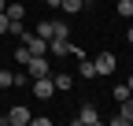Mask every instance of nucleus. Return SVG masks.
<instances>
[{
    "label": "nucleus",
    "mask_w": 133,
    "mask_h": 126,
    "mask_svg": "<svg viewBox=\"0 0 133 126\" xmlns=\"http://www.w3.org/2000/svg\"><path fill=\"white\" fill-rule=\"evenodd\" d=\"M19 41L26 45V48H30L33 56H48V41H44V37H37V34H33V30H26V34H22Z\"/></svg>",
    "instance_id": "nucleus-1"
},
{
    "label": "nucleus",
    "mask_w": 133,
    "mask_h": 126,
    "mask_svg": "<svg viewBox=\"0 0 133 126\" xmlns=\"http://www.w3.org/2000/svg\"><path fill=\"white\" fill-rule=\"evenodd\" d=\"M30 89H33V97H37V100H52V93H56V82L44 74V78H33V85H30Z\"/></svg>",
    "instance_id": "nucleus-2"
},
{
    "label": "nucleus",
    "mask_w": 133,
    "mask_h": 126,
    "mask_svg": "<svg viewBox=\"0 0 133 126\" xmlns=\"http://www.w3.org/2000/svg\"><path fill=\"white\" fill-rule=\"evenodd\" d=\"M92 63H96V78H100V74H115V67H118L115 52H100V56H96Z\"/></svg>",
    "instance_id": "nucleus-3"
},
{
    "label": "nucleus",
    "mask_w": 133,
    "mask_h": 126,
    "mask_svg": "<svg viewBox=\"0 0 133 126\" xmlns=\"http://www.w3.org/2000/svg\"><path fill=\"white\" fill-rule=\"evenodd\" d=\"M26 74H30V82H33V78H44V74H48V56H30Z\"/></svg>",
    "instance_id": "nucleus-4"
},
{
    "label": "nucleus",
    "mask_w": 133,
    "mask_h": 126,
    "mask_svg": "<svg viewBox=\"0 0 133 126\" xmlns=\"http://www.w3.org/2000/svg\"><path fill=\"white\" fill-rule=\"evenodd\" d=\"M0 122H8V126H26V122H30V111H26L22 104H15L8 115H0Z\"/></svg>",
    "instance_id": "nucleus-5"
},
{
    "label": "nucleus",
    "mask_w": 133,
    "mask_h": 126,
    "mask_svg": "<svg viewBox=\"0 0 133 126\" xmlns=\"http://www.w3.org/2000/svg\"><path fill=\"white\" fill-rule=\"evenodd\" d=\"M74 122H78V126H96V122H100V111H96L92 104H81V111L74 115Z\"/></svg>",
    "instance_id": "nucleus-6"
},
{
    "label": "nucleus",
    "mask_w": 133,
    "mask_h": 126,
    "mask_svg": "<svg viewBox=\"0 0 133 126\" xmlns=\"http://www.w3.org/2000/svg\"><path fill=\"white\" fill-rule=\"evenodd\" d=\"M70 52V37H52L48 41V56H66Z\"/></svg>",
    "instance_id": "nucleus-7"
},
{
    "label": "nucleus",
    "mask_w": 133,
    "mask_h": 126,
    "mask_svg": "<svg viewBox=\"0 0 133 126\" xmlns=\"http://www.w3.org/2000/svg\"><path fill=\"white\" fill-rule=\"evenodd\" d=\"M118 104H122V111H118V115H122V122H126V126H133V97H126V100H118Z\"/></svg>",
    "instance_id": "nucleus-8"
},
{
    "label": "nucleus",
    "mask_w": 133,
    "mask_h": 126,
    "mask_svg": "<svg viewBox=\"0 0 133 126\" xmlns=\"http://www.w3.org/2000/svg\"><path fill=\"white\" fill-rule=\"evenodd\" d=\"M33 34H37V37H44V41H52V34H56V22H37V26H33Z\"/></svg>",
    "instance_id": "nucleus-9"
},
{
    "label": "nucleus",
    "mask_w": 133,
    "mask_h": 126,
    "mask_svg": "<svg viewBox=\"0 0 133 126\" xmlns=\"http://www.w3.org/2000/svg\"><path fill=\"white\" fill-rule=\"evenodd\" d=\"M52 82H56V89H59V93H66V89H74V74H56Z\"/></svg>",
    "instance_id": "nucleus-10"
},
{
    "label": "nucleus",
    "mask_w": 133,
    "mask_h": 126,
    "mask_svg": "<svg viewBox=\"0 0 133 126\" xmlns=\"http://www.w3.org/2000/svg\"><path fill=\"white\" fill-rule=\"evenodd\" d=\"M59 8H63L66 15H78L81 8H85V0H59Z\"/></svg>",
    "instance_id": "nucleus-11"
},
{
    "label": "nucleus",
    "mask_w": 133,
    "mask_h": 126,
    "mask_svg": "<svg viewBox=\"0 0 133 126\" xmlns=\"http://www.w3.org/2000/svg\"><path fill=\"white\" fill-rule=\"evenodd\" d=\"M4 11H8V19H11V22H19V19H26V8H22V4H8Z\"/></svg>",
    "instance_id": "nucleus-12"
},
{
    "label": "nucleus",
    "mask_w": 133,
    "mask_h": 126,
    "mask_svg": "<svg viewBox=\"0 0 133 126\" xmlns=\"http://www.w3.org/2000/svg\"><path fill=\"white\" fill-rule=\"evenodd\" d=\"M81 78H96V63L89 56H81Z\"/></svg>",
    "instance_id": "nucleus-13"
},
{
    "label": "nucleus",
    "mask_w": 133,
    "mask_h": 126,
    "mask_svg": "<svg viewBox=\"0 0 133 126\" xmlns=\"http://www.w3.org/2000/svg\"><path fill=\"white\" fill-rule=\"evenodd\" d=\"M115 11H118L122 19H129V15H133V0H118V4H115Z\"/></svg>",
    "instance_id": "nucleus-14"
},
{
    "label": "nucleus",
    "mask_w": 133,
    "mask_h": 126,
    "mask_svg": "<svg viewBox=\"0 0 133 126\" xmlns=\"http://www.w3.org/2000/svg\"><path fill=\"white\" fill-rule=\"evenodd\" d=\"M30 56H33V52H30V48H26V45L19 41V48H15V59H19V63H22V67H26V63H30Z\"/></svg>",
    "instance_id": "nucleus-15"
},
{
    "label": "nucleus",
    "mask_w": 133,
    "mask_h": 126,
    "mask_svg": "<svg viewBox=\"0 0 133 126\" xmlns=\"http://www.w3.org/2000/svg\"><path fill=\"white\" fill-rule=\"evenodd\" d=\"M111 97H115V100H126V97H133V93H129V85H115Z\"/></svg>",
    "instance_id": "nucleus-16"
},
{
    "label": "nucleus",
    "mask_w": 133,
    "mask_h": 126,
    "mask_svg": "<svg viewBox=\"0 0 133 126\" xmlns=\"http://www.w3.org/2000/svg\"><path fill=\"white\" fill-rule=\"evenodd\" d=\"M15 85V74L11 71H0V89H11Z\"/></svg>",
    "instance_id": "nucleus-17"
},
{
    "label": "nucleus",
    "mask_w": 133,
    "mask_h": 126,
    "mask_svg": "<svg viewBox=\"0 0 133 126\" xmlns=\"http://www.w3.org/2000/svg\"><path fill=\"white\" fill-rule=\"evenodd\" d=\"M52 37H70V26H66V22H56V34Z\"/></svg>",
    "instance_id": "nucleus-18"
},
{
    "label": "nucleus",
    "mask_w": 133,
    "mask_h": 126,
    "mask_svg": "<svg viewBox=\"0 0 133 126\" xmlns=\"http://www.w3.org/2000/svg\"><path fill=\"white\" fill-rule=\"evenodd\" d=\"M30 122H33V126H52V119H48V115H30Z\"/></svg>",
    "instance_id": "nucleus-19"
},
{
    "label": "nucleus",
    "mask_w": 133,
    "mask_h": 126,
    "mask_svg": "<svg viewBox=\"0 0 133 126\" xmlns=\"http://www.w3.org/2000/svg\"><path fill=\"white\" fill-rule=\"evenodd\" d=\"M8 26H11V19H8V11H0V34H8Z\"/></svg>",
    "instance_id": "nucleus-20"
},
{
    "label": "nucleus",
    "mask_w": 133,
    "mask_h": 126,
    "mask_svg": "<svg viewBox=\"0 0 133 126\" xmlns=\"http://www.w3.org/2000/svg\"><path fill=\"white\" fill-rule=\"evenodd\" d=\"M126 85H129V93H133V74H129V78H126Z\"/></svg>",
    "instance_id": "nucleus-21"
},
{
    "label": "nucleus",
    "mask_w": 133,
    "mask_h": 126,
    "mask_svg": "<svg viewBox=\"0 0 133 126\" xmlns=\"http://www.w3.org/2000/svg\"><path fill=\"white\" fill-rule=\"evenodd\" d=\"M44 4H52V8H59V0H44Z\"/></svg>",
    "instance_id": "nucleus-22"
},
{
    "label": "nucleus",
    "mask_w": 133,
    "mask_h": 126,
    "mask_svg": "<svg viewBox=\"0 0 133 126\" xmlns=\"http://www.w3.org/2000/svg\"><path fill=\"white\" fill-rule=\"evenodd\" d=\"M129 45H133V26H129Z\"/></svg>",
    "instance_id": "nucleus-23"
},
{
    "label": "nucleus",
    "mask_w": 133,
    "mask_h": 126,
    "mask_svg": "<svg viewBox=\"0 0 133 126\" xmlns=\"http://www.w3.org/2000/svg\"><path fill=\"white\" fill-rule=\"evenodd\" d=\"M4 8H8V4H4V0H0V11H4Z\"/></svg>",
    "instance_id": "nucleus-24"
},
{
    "label": "nucleus",
    "mask_w": 133,
    "mask_h": 126,
    "mask_svg": "<svg viewBox=\"0 0 133 126\" xmlns=\"http://www.w3.org/2000/svg\"><path fill=\"white\" fill-rule=\"evenodd\" d=\"M85 4H92V0H85Z\"/></svg>",
    "instance_id": "nucleus-25"
}]
</instances>
